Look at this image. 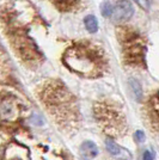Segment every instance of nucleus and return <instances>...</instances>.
Masks as SVG:
<instances>
[{
	"instance_id": "nucleus-6",
	"label": "nucleus",
	"mask_w": 159,
	"mask_h": 160,
	"mask_svg": "<svg viewBox=\"0 0 159 160\" xmlns=\"http://www.w3.org/2000/svg\"><path fill=\"white\" fill-rule=\"evenodd\" d=\"M3 160H30V152L19 143H8L3 153Z\"/></svg>"
},
{
	"instance_id": "nucleus-10",
	"label": "nucleus",
	"mask_w": 159,
	"mask_h": 160,
	"mask_svg": "<svg viewBox=\"0 0 159 160\" xmlns=\"http://www.w3.org/2000/svg\"><path fill=\"white\" fill-rule=\"evenodd\" d=\"M49 1L62 12L80 11L83 6V0H49Z\"/></svg>"
},
{
	"instance_id": "nucleus-17",
	"label": "nucleus",
	"mask_w": 159,
	"mask_h": 160,
	"mask_svg": "<svg viewBox=\"0 0 159 160\" xmlns=\"http://www.w3.org/2000/svg\"><path fill=\"white\" fill-rule=\"evenodd\" d=\"M142 160H153V155L150 151H145L142 155Z\"/></svg>"
},
{
	"instance_id": "nucleus-1",
	"label": "nucleus",
	"mask_w": 159,
	"mask_h": 160,
	"mask_svg": "<svg viewBox=\"0 0 159 160\" xmlns=\"http://www.w3.org/2000/svg\"><path fill=\"white\" fill-rule=\"evenodd\" d=\"M38 97L46 110L64 130L71 132L79 127L78 102L61 81H46L38 91Z\"/></svg>"
},
{
	"instance_id": "nucleus-11",
	"label": "nucleus",
	"mask_w": 159,
	"mask_h": 160,
	"mask_svg": "<svg viewBox=\"0 0 159 160\" xmlns=\"http://www.w3.org/2000/svg\"><path fill=\"white\" fill-rule=\"evenodd\" d=\"M79 152L84 160H92L98 154V147L92 141H84L80 146Z\"/></svg>"
},
{
	"instance_id": "nucleus-7",
	"label": "nucleus",
	"mask_w": 159,
	"mask_h": 160,
	"mask_svg": "<svg viewBox=\"0 0 159 160\" xmlns=\"http://www.w3.org/2000/svg\"><path fill=\"white\" fill-rule=\"evenodd\" d=\"M133 14H134V7L132 4L128 0H120L114 7L111 18L116 23H123L126 20L131 19Z\"/></svg>"
},
{
	"instance_id": "nucleus-5",
	"label": "nucleus",
	"mask_w": 159,
	"mask_h": 160,
	"mask_svg": "<svg viewBox=\"0 0 159 160\" xmlns=\"http://www.w3.org/2000/svg\"><path fill=\"white\" fill-rule=\"evenodd\" d=\"M1 120L3 122H14L19 118L20 104L12 96H4L1 99Z\"/></svg>"
},
{
	"instance_id": "nucleus-4",
	"label": "nucleus",
	"mask_w": 159,
	"mask_h": 160,
	"mask_svg": "<svg viewBox=\"0 0 159 160\" xmlns=\"http://www.w3.org/2000/svg\"><path fill=\"white\" fill-rule=\"evenodd\" d=\"M119 40L122 44L123 56L127 63L133 66H142L146 53L145 40L131 28H120Z\"/></svg>"
},
{
	"instance_id": "nucleus-8",
	"label": "nucleus",
	"mask_w": 159,
	"mask_h": 160,
	"mask_svg": "<svg viewBox=\"0 0 159 160\" xmlns=\"http://www.w3.org/2000/svg\"><path fill=\"white\" fill-rule=\"evenodd\" d=\"M147 117L153 129L159 132V96H153L147 103Z\"/></svg>"
},
{
	"instance_id": "nucleus-16",
	"label": "nucleus",
	"mask_w": 159,
	"mask_h": 160,
	"mask_svg": "<svg viewBox=\"0 0 159 160\" xmlns=\"http://www.w3.org/2000/svg\"><path fill=\"white\" fill-rule=\"evenodd\" d=\"M134 139H135V141L136 142H144L145 141V134L142 133V132H140V130H138L136 133L134 134Z\"/></svg>"
},
{
	"instance_id": "nucleus-14",
	"label": "nucleus",
	"mask_w": 159,
	"mask_h": 160,
	"mask_svg": "<svg viewBox=\"0 0 159 160\" xmlns=\"http://www.w3.org/2000/svg\"><path fill=\"white\" fill-rule=\"evenodd\" d=\"M113 11H114V7L110 5L109 1H105L100 6V13L103 17H111L113 16Z\"/></svg>"
},
{
	"instance_id": "nucleus-2",
	"label": "nucleus",
	"mask_w": 159,
	"mask_h": 160,
	"mask_svg": "<svg viewBox=\"0 0 159 160\" xmlns=\"http://www.w3.org/2000/svg\"><path fill=\"white\" fill-rule=\"evenodd\" d=\"M62 62L72 72L84 78H100L108 68V60L103 49L86 41L77 42L67 48Z\"/></svg>"
},
{
	"instance_id": "nucleus-9",
	"label": "nucleus",
	"mask_w": 159,
	"mask_h": 160,
	"mask_svg": "<svg viewBox=\"0 0 159 160\" xmlns=\"http://www.w3.org/2000/svg\"><path fill=\"white\" fill-rule=\"evenodd\" d=\"M105 147L108 149V152L111 154L114 158H116L119 160H132V153L128 149L121 147L115 141L109 139V138L105 140Z\"/></svg>"
},
{
	"instance_id": "nucleus-12",
	"label": "nucleus",
	"mask_w": 159,
	"mask_h": 160,
	"mask_svg": "<svg viewBox=\"0 0 159 160\" xmlns=\"http://www.w3.org/2000/svg\"><path fill=\"white\" fill-rule=\"evenodd\" d=\"M84 25L86 28V30L89 31L90 33H95L97 32V30H98V20L97 18L92 16V14H90V16H86L85 17V19H84Z\"/></svg>"
},
{
	"instance_id": "nucleus-15",
	"label": "nucleus",
	"mask_w": 159,
	"mask_h": 160,
	"mask_svg": "<svg viewBox=\"0 0 159 160\" xmlns=\"http://www.w3.org/2000/svg\"><path fill=\"white\" fill-rule=\"evenodd\" d=\"M134 1L140 8L145 10V11H148L151 8V0H134Z\"/></svg>"
},
{
	"instance_id": "nucleus-3",
	"label": "nucleus",
	"mask_w": 159,
	"mask_h": 160,
	"mask_svg": "<svg viewBox=\"0 0 159 160\" xmlns=\"http://www.w3.org/2000/svg\"><path fill=\"white\" fill-rule=\"evenodd\" d=\"M93 116L102 130L111 138H120L127 132L126 115L113 102L103 100L95 103Z\"/></svg>"
},
{
	"instance_id": "nucleus-13",
	"label": "nucleus",
	"mask_w": 159,
	"mask_h": 160,
	"mask_svg": "<svg viewBox=\"0 0 159 160\" xmlns=\"http://www.w3.org/2000/svg\"><path fill=\"white\" fill-rule=\"evenodd\" d=\"M129 86H131V90L134 94V98L138 102H141V99H142V88H141L139 81L135 79H131L129 80Z\"/></svg>"
}]
</instances>
